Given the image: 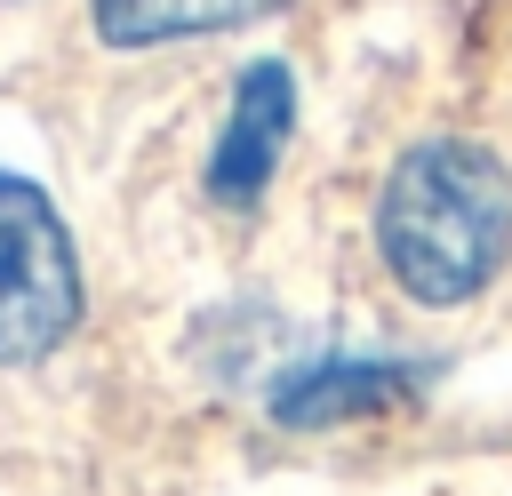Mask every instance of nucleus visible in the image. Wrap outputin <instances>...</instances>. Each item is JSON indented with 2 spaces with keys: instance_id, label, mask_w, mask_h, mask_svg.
<instances>
[{
  "instance_id": "2",
  "label": "nucleus",
  "mask_w": 512,
  "mask_h": 496,
  "mask_svg": "<svg viewBox=\"0 0 512 496\" xmlns=\"http://www.w3.org/2000/svg\"><path fill=\"white\" fill-rule=\"evenodd\" d=\"M80 328V256L56 200L0 168V368L48 360Z\"/></svg>"
},
{
  "instance_id": "5",
  "label": "nucleus",
  "mask_w": 512,
  "mask_h": 496,
  "mask_svg": "<svg viewBox=\"0 0 512 496\" xmlns=\"http://www.w3.org/2000/svg\"><path fill=\"white\" fill-rule=\"evenodd\" d=\"M288 0H96V40L112 48H160V40H200V32H232L256 24Z\"/></svg>"
},
{
  "instance_id": "1",
  "label": "nucleus",
  "mask_w": 512,
  "mask_h": 496,
  "mask_svg": "<svg viewBox=\"0 0 512 496\" xmlns=\"http://www.w3.org/2000/svg\"><path fill=\"white\" fill-rule=\"evenodd\" d=\"M376 248L416 304L480 296L512 256V176L472 136H424L392 160L376 200Z\"/></svg>"
},
{
  "instance_id": "3",
  "label": "nucleus",
  "mask_w": 512,
  "mask_h": 496,
  "mask_svg": "<svg viewBox=\"0 0 512 496\" xmlns=\"http://www.w3.org/2000/svg\"><path fill=\"white\" fill-rule=\"evenodd\" d=\"M288 128H296V72H288L280 56H264V64H248L240 88H232L224 136H216V152H208V192H216L224 208H248V200L272 184V168H280V152H288Z\"/></svg>"
},
{
  "instance_id": "4",
  "label": "nucleus",
  "mask_w": 512,
  "mask_h": 496,
  "mask_svg": "<svg viewBox=\"0 0 512 496\" xmlns=\"http://www.w3.org/2000/svg\"><path fill=\"white\" fill-rule=\"evenodd\" d=\"M416 384H424V368H408V360H312V368L280 376L272 416L280 424H344V416L408 400Z\"/></svg>"
}]
</instances>
